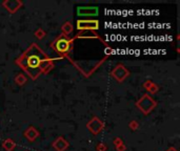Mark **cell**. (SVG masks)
<instances>
[{
    "mask_svg": "<svg viewBox=\"0 0 180 151\" xmlns=\"http://www.w3.org/2000/svg\"><path fill=\"white\" fill-rule=\"evenodd\" d=\"M46 59V57L42 54L39 48L36 46H32L21 60V64L25 71H27L33 78H35L36 76L39 75L42 62Z\"/></svg>",
    "mask_w": 180,
    "mask_h": 151,
    "instance_id": "obj_1",
    "label": "cell"
},
{
    "mask_svg": "<svg viewBox=\"0 0 180 151\" xmlns=\"http://www.w3.org/2000/svg\"><path fill=\"white\" fill-rule=\"evenodd\" d=\"M55 47H56V50L60 53H65L68 52V48H70V41H68V39H65V38L61 37L56 41Z\"/></svg>",
    "mask_w": 180,
    "mask_h": 151,
    "instance_id": "obj_2",
    "label": "cell"
}]
</instances>
